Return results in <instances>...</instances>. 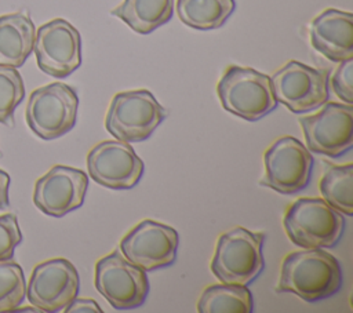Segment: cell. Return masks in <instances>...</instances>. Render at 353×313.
I'll return each instance as SVG.
<instances>
[{"label": "cell", "instance_id": "cell-1", "mask_svg": "<svg viewBox=\"0 0 353 313\" xmlns=\"http://www.w3.org/2000/svg\"><path fill=\"white\" fill-rule=\"evenodd\" d=\"M341 287L342 267L338 259L323 248H303L283 259L276 291L317 302L335 295Z\"/></svg>", "mask_w": 353, "mask_h": 313}, {"label": "cell", "instance_id": "cell-2", "mask_svg": "<svg viewBox=\"0 0 353 313\" xmlns=\"http://www.w3.org/2000/svg\"><path fill=\"white\" fill-rule=\"evenodd\" d=\"M283 225L295 245L330 248L342 237L345 216L324 199L301 197L288 207Z\"/></svg>", "mask_w": 353, "mask_h": 313}, {"label": "cell", "instance_id": "cell-3", "mask_svg": "<svg viewBox=\"0 0 353 313\" xmlns=\"http://www.w3.org/2000/svg\"><path fill=\"white\" fill-rule=\"evenodd\" d=\"M263 233L232 228L218 237L211 272L221 283L251 284L263 270Z\"/></svg>", "mask_w": 353, "mask_h": 313}, {"label": "cell", "instance_id": "cell-4", "mask_svg": "<svg viewBox=\"0 0 353 313\" xmlns=\"http://www.w3.org/2000/svg\"><path fill=\"white\" fill-rule=\"evenodd\" d=\"M225 110L247 121H256L276 109L270 77L252 68L230 65L216 85Z\"/></svg>", "mask_w": 353, "mask_h": 313}, {"label": "cell", "instance_id": "cell-5", "mask_svg": "<svg viewBox=\"0 0 353 313\" xmlns=\"http://www.w3.org/2000/svg\"><path fill=\"white\" fill-rule=\"evenodd\" d=\"M165 109L148 90L117 92L105 117L106 131L119 141H146L165 119Z\"/></svg>", "mask_w": 353, "mask_h": 313}, {"label": "cell", "instance_id": "cell-6", "mask_svg": "<svg viewBox=\"0 0 353 313\" xmlns=\"http://www.w3.org/2000/svg\"><path fill=\"white\" fill-rule=\"evenodd\" d=\"M77 108L79 97L74 88L63 83H51L29 95L25 119L33 134L44 141H52L74 127Z\"/></svg>", "mask_w": 353, "mask_h": 313}, {"label": "cell", "instance_id": "cell-7", "mask_svg": "<svg viewBox=\"0 0 353 313\" xmlns=\"http://www.w3.org/2000/svg\"><path fill=\"white\" fill-rule=\"evenodd\" d=\"M313 164L310 150L299 139L281 137L263 153L265 174L259 185L281 194L298 193L309 185Z\"/></svg>", "mask_w": 353, "mask_h": 313}, {"label": "cell", "instance_id": "cell-8", "mask_svg": "<svg viewBox=\"0 0 353 313\" xmlns=\"http://www.w3.org/2000/svg\"><path fill=\"white\" fill-rule=\"evenodd\" d=\"M277 102L292 113H306L328 101V73L298 61H288L270 76Z\"/></svg>", "mask_w": 353, "mask_h": 313}, {"label": "cell", "instance_id": "cell-9", "mask_svg": "<svg viewBox=\"0 0 353 313\" xmlns=\"http://www.w3.org/2000/svg\"><path fill=\"white\" fill-rule=\"evenodd\" d=\"M95 288L117 310L143 305L149 292L145 270L114 251L95 263Z\"/></svg>", "mask_w": 353, "mask_h": 313}, {"label": "cell", "instance_id": "cell-10", "mask_svg": "<svg viewBox=\"0 0 353 313\" xmlns=\"http://www.w3.org/2000/svg\"><path fill=\"white\" fill-rule=\"evenodd\" d=\"M33 50L44 73L63 79L81 65V37L66 19L55 18L36 30Z\"/></svg>", "mask_w": 353, "mask_h": 313}, {"label": "cell", "instance_id": "cell-11", "mask_svg": "<svg viewBox=\"0 0 353 313\" xmlns=\"http://www.w3.org/2000/svg\"><path fill=\"white\" fill-rule=\"evenodd\" d=\"M310 152L339 157L353 143V108L347 103L325 102L310 116L299 119Z\"/></svg>", "mask_w": 353, "mask_h": 313}, {"label": "cell", "instance_id": "cell-12", "mask_svg": "<svg viewBox=\"0 0 353 313\" xmlns=\"http://www.w3.org/2000/svg\"><path fill=\"white\" fill-rule=\"evenodd\" d=\"M178 244L179 236L174 228L145 219L121 239L120 251L135 266L152 272L175 262Z\"/></svg>", "mask_w": 353, "mask_h": 313}, {"label": "cell", "instance_id": "cell-13", "mask_svg": "<svg viewBox=\"0 0 353 313\" xmlns=\"http://www.w3.org/2000/svg\"><path fill=\"white\" fill-rule=\"evenodd\" d=\"M79 288L80 279L74 265L65 258H52L34 266L26 296L41 312H59L77 296Z\"/></svg>", "mask_w": 353, "mask_h": 313}, {"label": "cell", "instance_id": "cell-14", "mask_svg": "<svg viewBox=\"0 0 353 313\" xmlns=\"http://www.w3.org/2000/svg\"><path fill=\"white\" fill-rule=\"evenodd\" d=\"M88 175L109 189H132L141 181L145 164L124 141H102L87 154Z\"/></svg>", "mask_w": 353, "mask_h": 313}, {"label": "cell", "instance_id": "cell-15", "mask_svg": "<svg viewBox=\"0 0 353 313\" xmlns=\"http://www.w3.org/2000/svg\"><path fill=\"white\" fill-rule=\"evenodd\" d=\"M88 188V176L84 171L54 165L34 183L33 203L46 215L62 218L80 208Z\"/></svg>", "mask_w": 353, "mask_h": 313}, {"label": "cell", "instance_id": "cell-16", "mask_svg": "<svg viewBox=\"0 0 353 313\" xmlns=\"http://www.w3.org/2000/svg\"><path fill=\"white\" fill-rule=\"evenodd\" d=\"M310 43L316 51L332 62L353 58V15L327 8L310 25Z\"/></svg>", "mask_w": 353, "mask_h": 313}, {"label": "cell", "instance_id": "cell-17", "mask_svg": "<svg viewBox=\"0 0 353 313\" xmlns=\"http://www.w3.org/2000/svg\"><path fill=\"white\" fill-rule=\"evenodd\" d=\"M36 29L26 12L0 17V66L21 68L33 51Z\"/></svg>", "mask_w": 353, "mask_h": 313}, {"label": "cell", "instance_id": "cell-18", "mask_svg": "<svg viewBox=\"0 0 353 313\" xmlns=\"http://www.w3.org/2000/svg\"><path fill=\"white\" fill-rule=\"evenodd\" d=\"M134 32L149 34L167 23L174 14V0H123L110 11Z\"/></svg>", "mask_w": 353, "mask_h": 313}, {"label": "cell", "instance_id": "cell-19", "mask_svg": "<svg viewBox=\"0 0 353 313\" xmlns=\"http://www.w3.org/2000/svg\"><path fill=\"white\" fill-rule=\"evenodd\" d=\"M234 8V0H176V14L181 22L197 30L221 28Z\"/></svg>", "mask_w": 353, "mask_h": 313}, {"label": "cell", "instance_id": "cell-20", "mask_svg": "<svg viewBox=\"0 0 353 313\" xmlns=\"http://www.w3.org/2000/svg\"><path fill=\"white\" fill-rule=\"evenodd\" d=\"M254 302L247 285L214 284L207 287L197 302L199 313H251Z\"/></svg>", "mask_w": 353, "mask_h": 313}, {"label": "cell", "instance_id": "cell-21", "mask_svg": "<svg viewBox=\"0 0 353 313\" xmlns=\"http://www.w3.org/2000/svg\"><path fill=\"white\" fill-rule=\"evenodd\" d=\"M353 164L327 163L319 183L323 199L346 216L353 215Z\"/></svg>", "mask_w": 353, "mask_h": 313}, {"label": "cell", "instance_id": "cell-22", "mask_svg": "<svg viewBox=\"0 0 353 313\" xmlns=\"http://www.w3.org/2000/svg\"><path fill=\"white\" fill-rule=\"evenodd\" d=\"M26 298V281L22 267L8 261H0V313L15 310Z\"/></svg>", "mask_w": 353, "mask_h": 313}, {"label": "cell", "instance_id": "cell-23", "mask_svg": "<svg viewBox=\"0 0 353 313\" xmlns=\"http://www.w3.org/2000/svg\"><path fill=\"white\" fill-rule=\"evenodd\" d=\"M25 97V85L15 68L0 66V123L12 124L15 108Z\"/></svg>", "mask_w": 353, "mask_h": 313}, {"label": "cell", "instance_id": "cell-24", "mask_svg": "<svg viewBox=\"0 0 353 313\" xmlns=\"http://www.w3.org/2000/svg\"><path fill=\"white\" fill-rule=\"evenodd\" d=\"M22 241L18 219L14 214L0 215V261L12 259L17 245Z\"/></svg>", "mask_w": 353, "mask_h": 313}, {"label": "cell", "instance_id": "cell-25", "mask_svg": "<svg viewBox=\"0 0 353 313\" xmlns=\"http://www.w3.org/2000/svg\"><path fill=\"white\" fill-rule=\"evenodd\" d=\"M331 88L334 94L345 103L353 102V58L345 59L339 63L331 77Z\"/></svg>", "mask_w": 353, "mask_h": 313}, {"label": "cell", "instance_id": "cell-26", "mask_svg": "<svg viewBox=\"0 0 353 313\" xmlns=\"http://www.w3.org/2000/svg\"><path fill=\"white\" fill-rule=\"evenodd\" d=\"M66 313H102V309L94 299H87V298H74L65 309Z\"/></svg>", "mask_w": 353, "mask_h": 313}, {"label": "cell", "instance_id": "cell-27", "mask_svg": "<svg viewBox=\"0 0 353 313\" xmlns=\"http://www.w3.org/2000/svg\"><path fill=\"white\" fill-rule=\"evenodd\" d=\"M8 188H10V175L8 172L0 170V210L10 205Z\"/></svg>", "mask_w": 353, "mask_h": 313}, {"label": "cell", "instance_id": "cell-28", "mask_svg": "<svg viewBox=\"0 0 353 313\" xmlns=\"http://www.w3.org/2000/svg\"><path fill=\"white\" fill-rule=\"evenodd\" d=\"M1 156H3V154H1V150H0V157H1Z\"/></svg>", "mask_w": 353, "mask_h": 313}]
</instances>
